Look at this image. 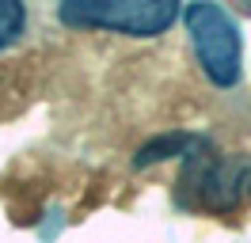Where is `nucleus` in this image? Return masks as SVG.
<instances>
[{
  "label": "nucleus",
  "instance_id": "nucleus-1",
  "mask_svg": "<svg viewBox=\"0 0 251 243\" xmlns=\"http://www.w3.org/2000/svg\"><path fill=\"white\" fill-rule=\"evenodd\" d=\"M175 205L187 213L232 217L251 205V156L221 152L209 137H202L179 164Z\"/></svg>",
  "mask_w": 251,
  "mask_h": 243
},
{
  "label": "nucleus",
  "instance_id": "nucleus-2",
  "mask_svg": "<svg viewBox=\"0 0 251 243\" xmlns=\"http://www.w3.org/2000/svg\"><path fill=\"white\" fill-rule=\"evenodd\" d=\"M175 0H65L57 19L73 30H110L122 38H160L179 23Z\"/></svg>",
  "mask_w": 251,
  "mask_h": 243
},
{
  "label": "nucleus",
  "instance_id": "nucleus-3",
  "mask_svg": "<svg viewBox=\"0 0 251 243\" xmlns=\"http://www.w3.org/2000/svg\"><path fill=\"white\" fill-rule=\"evenodd\" d=\"M179 19L187 23L190 49L202 76L213 88H236L240 84V23L232 19V12H225L221 4H187Z\"/></svg>",
  "mask_w": 251,
  "mask_h": 243
},
{
  "label": "nucleus",
  "instance_id": "nucleus-4",
  "mask_svg": "<svg viewBox=\"0 0 251 243\" xmlns=\"http://www.w3.org/2000/svg\"><path fill=\"white\" fill-rule=\"evenodd\" d=\"M205 133H187V129H172V133H160L152 137V141H145L141 148H137V156H133V167L141 171V167H152V164H164V160H183L198 141H202Z\"/></svg>",
  "mask_w": 251,
  "mask_h": 243
},
{
  "label": "nucleus",
  "instance_id": "nucleus-5",
  "mask_svg": "<svg viewBox=\"0 0 251 243\" xmlns=\"http://www.w3.org/2000/svg\"><path fill=\"white\" fill-rule=\"evenodd\" d=\"M27 34V8L16 0H0V53Z\"/></svg>",
  "mask_w": 251,
  "mask_h": 243
}]
</instances>
